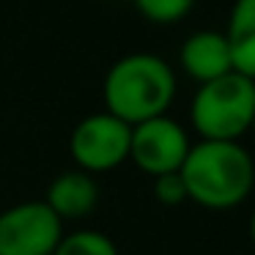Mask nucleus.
<instances>
[{"label":"nucleus","instance_id":"9b49d317","mask_svg":"<svg viewBox=\"0 0 255 255\" xmlns=\"http://www.w3.org/2000/svg\"><path fill=\"white\" fill-rule=\"evenodd\" d=\"M134 8L154 25H176L195 8V0H134Z\"/></svg>","mask_w":255,"mask_h":255},{"label":"nucleus","instance_id":"0eeeda50","mask_svg":"<svg viewBox=\"0 0 255 255\" xmlns=\"http://www.w3.org/2000/svg\"><path fill=\"white\" fill-rule=\"evenodd\" d=\"M178 63H181L184 74L189 80H195L198 85L231 74L233 61L225 33H220V30H195L192 36H187V41L178 50Z\"/></svg>","mask_w":255,"mask_h":255},{"label":"nucleus","instance_id":"f03ea898","mask_svg":"<svg viewBox=\"0 0 255 255\" xmlns=\"http://www.w3.org/2000/svg\"><path fill=\"white\" fill-rule=\"evenodd\" d=\"M176 72L154 52H129L118 58L105 74L102 96L105 110L129 127L167 116L176 99Z\"/></svg>","mask_w":255,"mask_h":255},{"label":"nucleus","instance_id":"39448f33","mask_svg":"<svg viewBox=\"0 0 255 255\" xmlns=\"http://www.w3.org/2000/svg\"><path fill=\"white\" fill-rule=\"evenodd\" d=\"M63 222L44 200H22L0 211V255H52Z\"/></svg>","mask_w":255,"mask_h":255},{"label":"nucleus","instance_id":"f257e3e1","mask_svg":"<svg viewBox=\"0 0 255 255\" xmlns=\"http://www.w3.org/2000/svg\"><path fill=\"white\" fill-rule=\"evenodd\" d=\"M178 173L187 198L209 211L236 209L255 187V162L242 143L198 140Z\"/></svg>","mask_w":255,"mask_h":255},{"label":"nucleus","instance_id":"20e7f679","mask_svg":"<svg viewBox=\"0 0 255 255\" xmlns=\"http://www.w3.org/2000/svg\"><path fill=\"white\" fill-rule=\"evenodd\" d=\"M129 140H132L129 124L110 116L107 110L91 113L83 121H77V127L69 134V154L77 170L99 176L129 162Z\"/></svg>","mask_w":255,"mask_h":255},{"label":"nucleus","instance_id":"7ed1b4c3","mask_svg":"<svg viewBox=\"0 0 255 255\" xmlns=\"http://www.w3.org/2000/svg\"><path fill=\"white\" fill-rule=\"evenodd\" d=\"M255 118V80L231 72L198 85L189 105V124L200 140L239 143Z\"/></svg>","mask_w":255,"mask_h":255},{"label":"nucleus","instance_id":"f8f14e48","mask_svg":"<svg viewBox=\"0 0 255 255\" xmlns=\"http://www.w3.org/2000/svg\"><path fill=\"white\" fill-rule=\"evenodd\" d=\"M151 192H154V200L159 206H181L187 203V187H184V178L181 173H167V176H156L151 178Z\"/></svg>","mask_w":255,"mask_h":255},{"label":"nucleus","instance_id":"423d86ee","mask_svg":"<svg viewBox=\"0 0 255 255\" xmlns=\"http://www.w3.org/2000/svg\"><path fill=\"white\" fill-rule=\"evenodd\" d=\"M189 148H192V140L187 129L170 116H156L132 127L129 162L145 176L156 178L181 170Z\"/></svg>","mask_w":255,"mask_h":255},{"label":"nucleus","instance_id":"9d476101","mask_svg":"<svg viewBox=\"0 0 255 255\" xmlns=\"http://www.w3.org/2000/svg\"><path fill=\"white\" fill-rule=\"evenodd\" d=\"M52 255H118V247L107 233L94 228H77L72 233H63Z\"/></svg>","mask_w":255,"mask_h":255},{"label":"nucleus","instance_id":"6e6552de","mask_svg":"<svg viewBox=\"0 0 255 255\" xmlns=\"http://www.w3.org/2000/svg\"><path fill=\"white\" fill-rule=\"evenodd\" d=\"M41 200L50 206L61 222L85 220L99 203V184H96V176L77 170V167L63 170L47 184V192Z\"/></svg>","mask_w":255,"mask_h":255},{"label":"nucleus","instance_id":"4468645a","mask_svg":"<svg viewBox=\"0 0 255 255\" xmlns=\"http://www.w3.org/2000/svg\"><path fill=\"white\" fill-rule=\"evenodd\" d=\"M250 134L255 137V118H253V127H250Z\"/></svg>","mask_w":255,"mask_h":255},{"label":"nucleus","instance_id":"ddd939ff","mask_svg":"<svg viewBox=\"0 0 255 255\" xmlns=\"http://www.w3.org/2000/svg\"><path fill=\"white\" fill-rule=\"evenodd\" d=\"M250 242H253V247H255V209H253V214H250Z\"/></svg>","mask_w":255,"mask_h":255},{"label":"nucleus","instance_id":"1a4fd4ad","mask_svg":"<svg viewBox=\"0 0 255 255\" xmlns=\"http://www.w3.org/2000/svg\"><path fill=\"white\" fill-rule=\"evenodd\" d=\"M233 72L255 80V0H233L225 25Z\"/></svg>","mask_w":255,"mask_h":255}]
</instances>
